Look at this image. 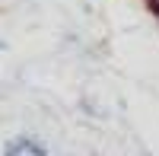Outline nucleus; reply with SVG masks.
<instances>
[{"mask_svg":"<svg viewBox=\"0 0 159 156\" xmlns=\"http://www.w3.org/2000/svg\"><path fill=\"white\" fill-rule=\"evenodd\" d=\"M3 150H7V156H45V153H48V147H45L38 137H32V134L13 137Z\"/></svg>","mask_w":159,"mask_h":156,"instance_id":"obj_1","label":"nucleus"},{"mask_svg":"<svg viewBox=\"0 0 159 156\" xmlns=\"http://www.w3.org/2000/svg\"><path fill=\"white\" fill-rule=\"evenodd\" d=\"M147 7H150V13L159 19V0H147Z\"/></svg>","mask_w":159,"mask_h":156,"instance_id":"obj_2","label":"nucleus"}]
</instances>
